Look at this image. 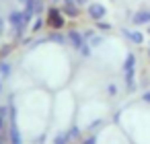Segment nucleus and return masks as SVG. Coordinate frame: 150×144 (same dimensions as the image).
Listing matches in <instances>:
<instances>
[{"instance_id": "nucleus-3", "label": "nucleus", "mask_w": 150, "mask_h": 144, "mask_svg": "<svg viewBox=\"0 0 150 144\" xmlns=\"http://www.w3.org/2000/svg\"><path fill=\"white\" fill-rule=\"evenodd\" d=\"M88 15H91L93 19H103V17H105V6H101V4H91V6H88Z\"/></svg>"}, {"instance_id": "nucleus-4", "label": "nucleus", "mask_w": 150, "mask_h": 144, "mask_svg": "<svg viewBox=\"0 0 150 144\" xmlns=\"http://www.w3.org/2000/svg\"><path fill=\"white\" fill-rule=\"evenodd\" d=\"M123 35H125V37H127L129 41H134V43H138V45H140V43L144 41V35H142L140 31H123Z\"/></svg>"}, {"instance_id": "nucleus-5", "label": "nucleus", "mask_w": 150, "mask_h": 144, "mask_svg": "<svg viewBox=\"0 0 150 144\" xmlns=\"http://www.w3.org/2000/svg\"><path fill=\"white\" fill-rule=\"evenodd\" d=\"M142 99H144L146 103H150V93H144V97H142Z\"/></svg>"}, {"instance_id": "nucleus-6", "label": "nucleus", "mask_w": 150, "mask_h": 144, "mask_svg": "<svg viewBox=\"0 0 150 144\" xmlns=\"http://www.w3.org/2000/svg\"><path fill=\"white\" fill-rule=\"evenodd\" d=\"M148 54H150V50H148Z\"/></svg>"}, {"instance_id": "nucleus-2", "label": "nucleus", "mask_w": 150, "mask_h": 144, "mask_svg": "<svg viewBox=\"0 0 150 144\" xmlns=\"http://www.w3.org/2000/svg\"><path fill=\"white\" fill-rule=\"evenodd\" d=\"M134 25H150V11H138L132 17Z\"/></svg>"}, {"instance_id": "nucleus-7", "label": "nucleus", "mask_w": 150, "mask_h": 144, "mask_svg": "<svg viewBox=\"0 0 150 144\" xmlns=\"http://www.w3.org/2000/svg\"><path fill=\"white\" fill-rule=\"evenodd\" d=\"M148 33H150V29H148Z\"/></svg>"}, {"instance_id": "nucleus-1", "label": "nucleus", "mask_w": 150, "mask_h": 144, "mask_svg": "<svg viewBox=\"0 0 150 144\" xmlns=\"http://www.w3.org/2000/svg\"><path fill=\"white\" fill-rule=\"evenodd\" d=\"M134 64H136V58L134 56H127L125 58V64H123V72H125V82H127L129 89L134 87Z\"/></svg>"}]
</instances>
